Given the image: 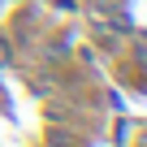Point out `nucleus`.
Listing matches in <instances>:
<instances>
[]
</instances>
